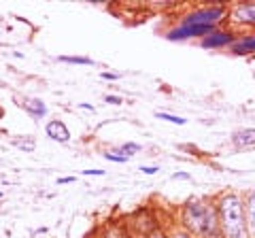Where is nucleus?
Wrapping results in <instances>:
<instances>
[{"instance_id":"nucleus-1","label":"nucleus","mask_w":255,"mask_h":238,"mask_svg":"<svg viewBox=\"0 0 255 238\" xmlns=\"http://www.w3.org/2000/svg\"><path fill=\"white\" fill-rule=\"evenodd\" d=\"M219 221V232L223 238H249L245 217V200L238 194H223L215 204Z\"/></svg>"},{"instance_id":"nucleus-16","label":"nucleus","mask_w":255,"mask_h":238,"mask_svg":"<svg viewBox=\"0 0 255 238\" xmlns=\"http://www.w3.org/2000/svg\"><path fill=\"white\" fill-rule=\"evenodd\" d=\"M140 172H145V174H155V172H157V166H140Z\"/></svg>"},{"instance_id":"nucleus-9","label":"nucleus","mask_w":255,"mask_h":238,"mask_svg":"<svg viewBox=\"0 0 255 238\" xmlns=\"http://www.w3.org/2000/svg\"><path fill=\"white\" fill-rule=\"evenodd\" d=\"M245 217H247V228L249 232L255 234V192H251L247 196V202H245Z\"/></svg>"},{"instance_id":"nucleus-15","label":"nucleus","mask_w":255,"mask_h":238,"mask_svg":"<svg viewBox=\"0 0 255 238\" xmlns=\"http://www.w3.org/2000/svg\"><path fill=\"white\" fill-rule=\"evenodd\" d=\"M105 100L109 102V105H122V98H119V96H111V94H109V96H105Z\"/></svg>"},{"instance_id":"nucleus-22","label":"nucleus","mask_w":255,"mask_h":238,"mask_svg":"<svg viewBox=\"0 0 255 238\" xmlns=\"http://www.w3.org/2000/svg\"><path fill=\"white\" fill-rule=\"evenodd\" d=\"M153 238H168V236H166V234H155Z\"/></svg>"},{"instance_id":"nucleus-18","label":"nucleus","mask_w":255,"mask_h":238,"mask_svg":"<svg viewBox=\"0 0 255 238\" xmlns=\"http://www.w3.org/2000/svg\"><path fill=\"white\" fill-rule=\"evenodd\" d=\"M109 238H128V236H126L124 232H115V234H111Z\"/></svg>"},{"instance_id":"nucleus-7","label":"nucleus","mask_w":255,"mask_h":238,"mask_svg":"<svg viewBox=\"0 0 255 238\" xmlns=\"http://www.w3.org/2000/svg\"><path fill=\"white\" fill-rule=\"evenodd\" d=\"M23 111H26L28 115H32L34 119H41L47 115V107H45V102L43 100H36V98H28V100H23Z\"/></svg>"},{"instance_id":"nucleus-20","label":"nucleus","mask_w":255,"mask_h":238,"mask_svg":"<svg viewBox=\"0 0 255 238\" xmlns=\"http://www.w3.org/2000/svg\"><path fill=\"white\" fill-rule=\"evenodd\" d=\"M119 75H111V73H102V79H117Z\"/></svg>"},{"instance_id":"nucleus-11","label":"nucleus","mask_w":255,"mask_h":238,"mask_svg":"<svg viewBox=\"0 0 255 238\" xmlns=\"http://www.w3.org/2000/svg\"><path fill=\"white\" fill-rule=\"evenodd\" d=\"M155 117H159V119H166V121H170V123H174V125H185L187 123V119H183V117H177V115H170V113H155Z\"/></svg>"},{"instance_id":"nucleus-5","label":"nucleus","mask_w":255,"mask_h":238,"mask_svg":"<svg viewBox=\"0 0 255 238\" xmlns=\"http://www.w3.org/2000/svg\"><path fill=\"white\" fill-rule=\"evenodd\" d=\"M232 21L238 26L255 28V2H241L232 9Z\"/></svg>"},{"instance_id":"nucleus-19","label":"nucleus","mask_w":255,"mask_h":238,"mask_svg":"<svg viewBox=\"0 0 255 238\" xmlns=\"http://www.w3.org/2000/svg\"><path fill=\"white\" fill-rule=\"evenodd\" d=\"M172 238H191V236H189V234H185V232H177Z\"/></svg>"},{"instance_id":"nucleus-6","label":"nucleus","mask_w":255,"mask_h":238,"mask_svg":"<svg viewBox=\"0 0 255 238\" xmlns=\"http://www.w3.org/2000/svg\"><path fill=\"white\" fill-rule=\"evenodd\" d=\"M45 132H47V136H49L51 140H58V142H68L70 140V132H68L66 125H64V121H60V119H53V121L47 123Z\"/></svg>"},{"instance_id":"nucleus-3","label":"nucleus","mask_w":255,"mask_h":238,"mask_svg":"<svg viewBox=\"0 0 255 238\" xmlns=\"http://www.w3.org/2000/svg\"><path fill=\"white\" fill-rule=\"evenodd\" d=\"M228 15V6L223 4H211L204 9H196L187 15H183V19L179 21V26H215L223 21V17Z\"/></svg>"},{"instance_id":"nucleus-8","label":"nucleus","mask_w":255,"mask_h":238,"mask_svg":"<svg viewBox=\"0 0 255 238\" xmlns=\"http://www.w3.org/2000/svg\"><path fill=\"white\" fill-rule=\"evenodd\" d=\"M232 142L236 147H255V128H247L236 132L232 136Z\"/></svg>"},{"instance_id":"nucleus-17","label":"nucleus","mask_w":255,"mask_h":238,"mask_svg":"<svg viewBox=\"0 0 255 238\" xmlns=\"http://www.w3.org/2000/svg\"><path fill=\"white\" fill-rule=\"evenodd\" d=\"M75 177H64V179H58V185H68V183H73Z\"/></svg>"},{"instance_id":"nucleus-12","label":"nucleus","mask_w":255,"mask_h":238,"mask_svg":"<svg viewBox=\"0 0 255 238\" xmlns=\"http://www.w3.org/2000/svg\"><path fill=\"white\" fill-rule=\"evenodd\" d=\"M138 151H140V145H136V142H126V145H122V155H126V157H132Z\"/></svg>"},{"instance_id":"nucleus-2","label":"nucleus","mask_w":255,"mask_h":238,"mask_svg":"<svg viewBox=\"0 0 255 238\" xmlns=\"http://www.w3.org/2000/svg\"><path fill=\"white\" fill-rule=\"evenodd\" d=\"M181 221H183V228H185L189 234L204 236V238L221 234L215 204L206 202V200H189L183 206Z\"/></svg>"},{"instance_id":"nucleus-14","label":"nucleus","mask_w":255,"mask_h":238,"mask_svg":"<svg viewBox=\"0 0 255 238\" xmlns=\"http://www.w3.org/2000/svg\"><path fill=\"white\" fill-rule=\"evenodd\" d=\"M85 177H102L105 174V170H100V168H96V170H83Z\"/></svg>"},{"instance_id":"nucleus-21","label":"nucleus","mask_w":255,"mask_h":238,"mask_svg":"<svg viewBox=\"0 0 255 238\" xmlns=\"http://www.w3.org/2000/svg\"><path fill=\"white\" fill-rule=\"evenodd\" d=\"M174 179H189V174H185V172H181V174H174Z\"/></svg>"},{"instance_id":"nucleus-4","label":"nucleus","mask_w":255,"mask_h":238,"mask_svg":"<svg viewBox=\"0 0 255 238\" xmlns=\"http://www.w3.org/2000/svg\"><path fill=\"white\" fill-rule=\"evenodd\" d=\"M236 41V34L232 30H221V28H215L211 34H206L200 45L204 49H221V47H228Z\"/></svg>"},{"instance_id":"nucleus-10","label":"nucleus","mask_w":255,"mask_h":238,"mask_svg":"<svg viewBox=\"0 0 255 238\" xmlns=\"http://www.w3.org/2000/svg\"><path fill=\"white\" fill-rule=\"evenodd\" d=\"M60 62H68V64H83V66H92L94 60L90 58H79V55H60Z\"/></svg>"},{"instance_id":"nucleus-23","label":"nucleus","mask_w":255,"mask_h":238,"mask_svg":"<svg viewBox=\"0 0 255 238\" xmlns=\"http://www.w3.org/2000/svg\"><path fill=\"white\" fill-rule=\"evenodd\" d=\"M0 196H2V192H0Z\"/></svg>"},{"instance_id":"nucleus-13","label":"nucleus","mask_w":255,"mask_h":238,"mask_svg":"<svg viewBox=\"0 0 255 238\" xmlns=\"http://www.w3.org/2000/svg\"><path fill=\"white\" fill-rule=\"evenodd\" d=\"M105 157L109 162H115V164H126L130 157H126V155H122V153H115V151H109V153H105Z\"/></svg>"}]
</instances>
